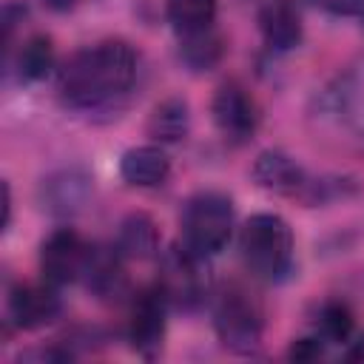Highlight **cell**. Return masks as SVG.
<instances>
[{
  "label": "cell",
  "mask_w": 364,
  "mask_h": 364,
  "mask_svg": "<svg viewBox=\"0 0 364 364\" xmlns=\"http://www.w3.org/2000/svg\"><path fill=\"white\" fill-rule=\"evenodd\" d=\"M136 80V54L122 40H102L74 51L57 71V94L71 108H100L122 97Z\"/></svg>",
  "instance_id": "6da1fadb"
},
{
  "label": "cell",
  "mask_w": 364,
  "mask_h": 364,
  "mask_svg": "<svg viewBox=\"0 0 364 364\" xmlns=\"http://www.w3.org/2000/svg\"><path fill=\"white\" fill-rule=\"evenodd\" d=\"M245 267L262 282H279L293 262V230L276 213H256L239 230Z\"/></svg>",
  "instance_id": "7a4b0ae2"
},
{
  "label": "cell",
  "mask_w": 364,
  "mask_h": 364,
  "mask_svg": "<svg viewBox=\"0 0 364 364\" xmlns=\"http://www.w3.org/2000/svg\"><path fill=\"white\" fill-rule=\"evenodd\" d=\"M233 233V202L219 191L193 193L182 210V245L210 259L230 242Z\"/></svg>",
  "instance_id": "3957f363"
},
{
  "label": "cell",
  "mask_w": 364,
  "mask_h": 364,
  "mask_svg": "<svg viewBox=\"0 0 364 364\" xmlns=\"http://www.w3.org/2000/svg\"><path fill=\"white\" fill-rule=\"evenodd\" d=\"M213 327L222 347L233 353H253L262 344V307L239 284H228L213 301Z\"/></svg>",
  "instance_id": "277c9868"
},
{
  "label": "cell",
  "mask_w": 364,
  "mask_h": 364,
  "mask_svg": "<svg viewBox=\"0 0 364 364\" xmlns=\"http://www.w3.org/2000/svg\"><path fill=\"white\" fill-rule=\"evenodd\" d=\"M168 296L162 284L156 282L154 287H145L136 293L131 301V316H128V341L142 358H154L162 347L165 338V321H168Z\"/></svg>",
  "instance_id": "5b68a950"
},
{
  "label": "cell",
  "mask_w": 364,
  "mask_h": 364,
  "mask_svg": "<svg viewBox=\"0 0 364 364\" xmlns=\"http://www.w3.org/2000/svg\"><path fill=\"white\" fill-rule=\"evenodd\" d=\"M88 256H91V247L82 242V236L77 230H71V228L54 230L43 242V247H40V273H43V282H48L54 287L71 284L74 279H80L85 273Z\"/></svg>",
  "instance_id": "8992f818"
},
{
  "label": "cell",
  "mask_w": 364,
  "mask_h": 364,
  "mask_svg": "<svg viewBox=\"0 0 364 364\" xmlns=\"http://www.w3.org/2000/svg\"><path fill=\"white\" fill-rule=\"evenodd\" d=\"M202 256L191 253L185 245L173 247L162 256V276L159 284L168 296V301L179 304V307H196L205 299L208 290V279L202 273Z\"/></svg>",
  "instance_id": "52a82bcc"
},
{
  "label": "cell",
  "mask_w": 364,
  "mask_h": 364,
  "mask_svg": "<svg viewBox=\"0 0 364 364\" xmlns=\"http://www.w3.org/2000/svg\"><path fill=\"white\" fill-rule=\"evenodd\" d=\"M210 114H213L219 134L230 142H245L256 134L259 108H256L253 97L239 82H222L216 88L213 102H210Z\"/></svg>",
  "instance_id": "ba28073f"
},
{
  "label": "cell",
  "mask_w": 364,
  "mask_h": 364,
  "mask_svg": "<svg viewBox=\"0 0 364 364\" xmlns=\"http://www.w3.org/2000/svg\"><path fill=\"white\" fill-rule=\"evenodd\" d=\"M9 318L20 330H37L57 318L60 313V296L54 293V284H14L9 290Z\"/></svg>",
  "instance_id": "9c48e42d"
},
{
  "label": "cell",
  "mask_w": 364,
  "mask_h": 364,
  "mask_svg": "<svg viewBox=\"0 0 364 364\" xmlns=\"http://www.w3.org/2000/svg\"><path fill=\"white\" fill-rule=\"evenodd\" d=\"M253 182L262 191L279 193V196H296L307 188L304 168L284 151H262L253 162Z\"/></svg>",
  "instance_id": "30bf717a"
},
{
  "label": "cell",
  "mask_w": 364,
  "mask_h": 364,
  "mask_svg": "<svg viewBox=\"0 0 364 364\" xmlns=\"http://www.w3.org/2000/svg\"><path fill=\"white\" fill-rule=\"evenodd\" d=\"M259 31L273 51H290L301 43V14L293 0H267L259 9Z\"/></svg>",
  "instance_id": "8fae6325"
},
{
  "label": "cell",
  "mask_w": 364,
  "mask_h": 364,
  "mask_svg": "<svg viewBox=\"0 0 364 364\" xmlns=\"http://www.w3.org/2000/svg\"><path fill=\"white\" fill-rule=\"evenodd\" d=\"M330 105L336 122L364 145V63L338 80V85L330 91Z\"/></svg>",
  "instance_id": "7c38bea8"
},
{
  "label": "cell",
  "mask_w": 364,
  "mask_h": 364,
  "mask_svg": "<svg viewBox=\"0 0 364 364\" xmlns=\"http://www.w3.org/2000/svg\"><path fill=\"white\" fill-rule=\"evenodd\" d=\"M119 173L134 188H156V185H162L168 179L171 159L156 145H139V148H131V151L122 154Z\"/></svg>",
  "instance_id": "4fadbf2b"
},
{
  "label": "cell",
  "mask_w": 364,
  "mask_h": 364,
  "mask_svg": "<svg viewBox=\"0 0 364 364\" xmlns=\"http://www.w3.org/2000/svg\"><path fill=\"white\" fill-rule=\"evenodd\" d=\"M188 128H191L188 102L179 97L162 100L154 108V114L148 117V136L156 142H179V139H185Z\"/></svg>",
  "instance_id": "5bb4252c"
},
{
  "label": "cell",
  "mask_w": 364,
  "mask_h": 364,
  "mask_svg": "<svg viewBox=\"0 0 364 364\" xmlns=\"http://www.w3.org/2000/svg\"><path fill=\"white\" fill-rule=\"evenodd\" d=\"M165 14L179 37L199 34L213 28L216 0H165Z\"/></svg>",
  "instance_id": "9a60e30c"
},
{
  "label": "cell",
  "mask_w": 364,
  "mask_h": 364,
  "mask_svg": "<svg viewBox=\"0 0 364 364\" xmlns=\"http://www.w3.org/2000/svg\"><path fill=\"white\" fill-rule=\"evenodd\" d=\"M9 63H11V68L17 71V77L23 82L43 80L48 74V68L54 65V46L46 34H34L26 43H20V51Z\"/></svg>",
  "instance_id": "2e32d148"
},
{
  "label": "cell",
  "mask_w": 364,
  "mask_h": 364,
  "mask_svg": "<svg viewBox=\"0 0 364 364\" xmlns=\"http://www.w3.org/2000/svg\"><path fill=\"white\" fill-rule=\"evenodd\" d=\"M119 250H94L85 264V284L97 296H111L122 287V267H119Z\"/></svg>",
  "instance_id": "e0dca14e"
},
{
  "label": "cell",
  "mask_w": 364,
  "mask_h": 364,
  "mask_svg": "<svg viewBox=\"0 0 364 364\" xmlns=\"http://www.w3.org/2000/svg\"><path fill=\"white\" fill-rule=\"evenodd\" d=\"M85 199H88V179L74 171H65L46 182V202H48L46 208L54 213H71L82 208Z\"/></svg>",
  "instance_id": "ac0fdd59"
},
{
  "label": "cell",
  "mask_w": 364,
  "mask_h": 364,
  "mask_svg": "<svg viewBox=\"0 0 364 364\" xmlns=\"http://www.w3.org/2000/svg\"><path fill=\"white\" fill-rule=\"evenodd\" d=\"M117 250L122 256H131V259H142L148 253L156 250V228L148 216L142 213H134L122 222V230H119V239H117Z\"/></svg>",
  "instance_id": "d6986e66"
},
{
  "label": "cell",
  "mask_w": 364,
  "mask_h": 364,
  "mask_svg": "<svg viewBox=\"0 0 364 364\" xmlns=\"http://www.w3.org/2000/svg\"><path fill=\"white\" fill-rule=\"evenodd\" d=\"M179 51H182V60H185L191 68L208 71V68L216 65L219 57H222V37H219L213 28L199 31V34H188V37H182Z\"/></svg>",
  "instance_id": "ffe728a7"
},
{
  "label": "cell",
  "mask_w": 364,
  "mask_h": 364,
  "mask_svg": "<svg viewBox=\"0 0 364 364\" xmlns=\"http://www.w3.org/2000/svg\"><path fill=\"white\" fill-rule=\"evenodd\" d=\"M353 336V316L344 304L330 301L318 313V338L327 344H344Z\"/></svg>",
  "instance_id": "44dd1931"
},
{
  "label": "cell",
  "mask_w": 364,
  "mask_h": 364,
  "mask_svg": "<svg viewBox=\"0 0 364 364\" xmlns=\"http://www.w3.org/2000/svg\"><path fill=\"white\" fill-rule=\"evenodd\" d=\"M321 355V338H299L290 347V358L293 361H313Z\"/></svg>",
  "instance_id": "7402d4cb"
},
{
  "label": "cell",
  "mask_w": 364,
  "mask_h": 364,
  "mask_svg": "<svg viewBox=\"0 0 364 364\" xmlns=\"http://www.w3.org/2000/svg\"><path fill=\"white\" fill-rule=\"evenodd\" d=\"M310 3L330 11V14H358V11H364V0H310Z\"/></svg>",
  "instance_id": "603a6c76"
},
{
  "label": "cell",
  "mask_w": 364,
  "mask_h": 364,
  "mask_svg": "<svg viewBox=\"0 0 364 364\" xmlns=\"http://www.w3.org/2000/svg\"><path fill=\"white\" fill-rule=\"evenodd\" d=\"M11 222V191H9V182H3V228H9Z\"/></svg>",
  "instance_id": "cb8c5ba5"
},
{
  "label": "cell",
  "mask_w": 364,
  "mask_h": 364,
  "mask_svg": "<svg viewBox=\"0 0 364 364\" xmlns=\"http://www.w3.org/2000/svg\"><path fill=\"white\" fill-rule=\"evenodd\" d=\"M48 6H54V9H65V6H71V3H77V0H46Z\"/></svg>",
  "instance_id": "d4e9b609"
}]
</instances>
